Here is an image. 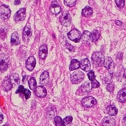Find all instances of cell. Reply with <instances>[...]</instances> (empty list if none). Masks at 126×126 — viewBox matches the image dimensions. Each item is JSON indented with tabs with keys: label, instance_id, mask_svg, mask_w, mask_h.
I'll return each instance as SVG.
<instances>
[{
	"label": "cell",
	"instance_id": "83f0119b",
	"mask_svg": "<svg viewBox=\"0 0 126 126\" xmlns=\"http://www.w3.org/2000/svg\"><path fill=\"white\" fill-rule=\"evenodd\" d=\"M13 85H18L20 84V80L17 74H13L10 77Z\"/></svg>",
	"mask_w": 126,
	"mask_h": 126
},
{
	"label": "cell",
	"instance_id": "74e56055",
	"mask_svg": "<svg viewBox=\"0 0 126 126\" xmlns=\"http://www.w3.org/2000/svg\"><path fill=\"white\" fill-rule=\"evenodd\" d=\"M0 36L2 38L4 39L6 36V31L4 29L0 30Z\"/></svg>",
	"mask_w": 126,
	"mask_h": 126
},
{
	"label": "cell",
	"instance_id": "30bf717a",
	"mask_svg": "<svg viewBox=\"0 0 126 126\" xmlns=\"http://www.w3.org/2000/svg\"><path fill=\"white\" fill-rule=\"evenodd\" d=\"M103 65L109 71L110 74H111L114 69V63L112 59L110 57H107L104 60Z\"/></svg>",
	"mask_w": 126,
	"mask_h": 126
},
{
	"label": "cell",
	"instance_id": "4316f807",
	"mask_svg": "<svg viewBox=\"0 0 126 126\" xmlns=\"http://www.w3.org/2000/svg\"><path fill=\"white\" fill-rule=\"evenodd\" d=\"M28 85L30 89L31 90H35V89L36 88V85H37V83L35 78L31 77L29 79L28 81Z\"/></svg>",
	"mask_w": 126,
	"mask_h": 126
},
{
	"label": "cell",
	"instance_id": "f546056e",
	"mask_svg": "<svg viewBox=\"0 0 126 126\" xmlns=\"http://www.w3.org/2000/svg\"><path fill=\"white\" fill-rule=\"evenodd\" d=\"M56 110H54V109H49V110H48L47 112V117L50 119H52L56 115Z\"/></svg>",
	"mask_w": 126,
	"mask_h": 126
},
{
	"label": "cell",
	"instance_id": "9a60e30c",
	"mask_svg": "<svg viewBox=\"0 0 126 126\" xmlns=\"http://www.w3.org/2000/svg\"><path fill=\"white\" fill-rule=\"evenodd\" d=\"M50 10L52 14L55 15H57L61 12V8L57 1H54L52 2L50 7Z\"/></svg>",
	"mask_w": 126,
	"mask_h": 126
},
{
	"label": "cell",
	"instance_id": "7c38bea8",
	"mask_svg": "<svg viewBox=\"0 0 126 126\" xmlns=\"http://www.w3.org/2000/svg\"><path fill=\"white\" fill-rule=\"evenodd\" d=\"M36 65V60L34 57L31 56L28 58L26 62V68L29 71H32Z\"/></svg>",
	"mask_w": 126,
	"mask_h": 126
},
{
	"label": "cell",
	"instance_id": "484cf974",
	"mask_svg": "<svg viewBox=\"0 0 126 126\" xmlns=\"http://www.w3.org/2000/svg\"><path fill=\"white\" fill-rule=\"evenodd\" d=\"M99 33L97 30H94L90 35V40L93 42H96L99 38Z\"/></svg>",
	"mask_w": 126,
	"mask_h": 126
},
{
	"label": "cell",
	"instance_id": "8d00e7d4",
	"mask_svg": "<svg viewBox=\"0 0 126 126\" xmlns=\"http://www.w3.org/2000/svg\"><path fill=\"white\" fill-rule=\"evenodd\" d=\"M114 85L113 84L110 83H109V84L107 85V89L108 91L111 92L114 90Z\"/></svg>",
	"mask_w": 126,
	"mask_h": 126
},
{
	"label": "cell",
	"instance_id": "5b68a950",
	"mask_svg": "<svg viewBox=\"0 0 126 126\" xmlns=\"http://www.w3.org/2000/svg\"><path fill=\"white\" fill-rule=\"evenodd\" d=\"M68 36L71 40L75 43H78L81 38L82 34L78 29H73L68 33Z\"/></svg>",
	"mask_w": 126,
	"mask_h": 126
},
{
	"label": "cell",
	"instance_id": "9c48e42d",
	"mask_svg": "<svg viewBox=\"0 0 126 126\" xmlns=\"http://www.w3.org/2000/svg\"><path fill=\"white\" fill-rule=\"evenodd\" d=\"M32 29L31 28L30 25L29 24H27L25 26L23 32V36L22 39L24 42L25 43H27L29 41V38L32 35Z\"/></svg>",
	"mask_w": 126,
	"mask_h": 126
},
{
	"label": "cell",
	"instance_id": "ba28073f",
	"mask_svg": "<svg viewBox=\"0 0 126 126\" xmlns=\"http://www.w3.org/2000/svg\"><path fill=\"white\" fill-rule=\"evenodd\" d=\"M11 16V10L9 7L5 5L0 6V18L3 20H6Z\"/></svg>",
	"mask_w": 126,
	"mask_h": 126
},
{
	"label": "cell",
	"instance_id": "d6986e66",
	"mask_svg": "<svg viewBox=\"0 0 126 126\" xmlns=\"http://www.w3.org/2000/svg\"><path fill=\"white\" fill-rule=\"evenodd\" d=\"M102 124L103 126H113L116 125L115 120L110 117H104L102 121Z\"/></svg>",
	"mask_w": 126,
	"mask_h": 126
},
{
	"label": "cell",
	"instance_id": "e575fe53",
	"mask_svg": "<svg viewBox=\"0 0 126 126\" xmlns=\"http://www.w3.org/2000/svg\"><path fill=\"white\" fill-rule=\"evenodd\" d=\"M88 77L89 79L91 81L95 80V75L94 74V73L93 71H90V72L88 73Z\"/></svg>",
	"mask_w": 126,
	"mask_h": 126
},
{
	"label": "cell",
	"instance_id": "8992f818",
	"mask_svg": "<svg viewBox=\"0 0 126 126\" xmlns=\"http://www.w3.org/2000/svg\"><path fill=\"white\" fill-rule=\"evenodd\" d=\"M60 21L62 25L66 27L69 26L72 22V18L69 12L66 11L63 12L60 17Z\"/></svg>",
	"mask_w": 126,
	"mask_h": 126
},
{
	"label": "cell",
	"instance_id": "60d3db41",
	"mask_svg": "<svg viewBox=\"0 0 126 126\" xmlns=\"http://www.w3.org/2000/svg\"><path fill=\"white\" fill-rule=\"evenodd\" d=\"M20 3H21V0H15V1H14V5H20Z\"/></svg>",
	"mask_w": 126,
	"mask_h": 126
},
{
	"label": "cell",
	"instance_id": "6da1fadb",
	"mask_svg": "<svg viewBox=\"0 0 126 126\" xmlns=\"http://www.w3.org/2000/svg\"><path fill=\"white\" fill-rule=\"evenodd\" d=\"M104 56L100 52H95L91 56L92 65L94 67L102 66L104 62Z\"/></svg>",
	"mask_w": 126,
	"mask_h": 126
},
{
	"label": "cell",
	"instance_id": "2e32d148",
	"mask_svg": "<svg viewBox=\"0 0 126 126\" xmlns=\"http://www.w3.org/2000/svg\"><path fill=\"white\" fill-rule=\"evenodd\" d=\"M48 53V50L47 45H43L39 48L38 51V55L39 58L42 60H45L47 55Z\"/></svg>",
	"mask_w": 126,
	"mask_h": 126
},
{
	"label": "cell",
	"instance_id": "5bb4252c",
	"mask_svg": "<svg viewBox=\"0 0 126 126\" xmlns=\"http://www.w3.org/2000/svg\"><path fill=\"white\" fill-rule=\"evenodd\" d=\"M13 85V84L10 77H6L4 79L2 86L4 90L8 92L12 88Z\"/></svg>",
	"mask_w": 126,
	"mask_h": 126
},
{
	"label": "cell",
	"instance_id": "8fae6325",
	"mask_svg": "<svg viewBox=\"0 0 126 126\" xmlns=\"http://www.w3.org/2000/svg\"><path fill=\"white\" fill-rule=\"evenodd\" d=\"M26 17V9L21 8L19 9L15 13L14 16V19L16 21H23Z\"/></svg>",
	"mask_w": 126,
	"mask_h": 126
},
{
	"label": "cell",
	"instance_id": "7a4b0ae2",
	"mask_svg": "<svg viewBox=\"0 0 126 126\" xmlns=\"http://www.w3.org/2000/svg\"><path fill=\"white\" fill-rule=\"evenodd\" d=\"M70 78L73 84H77L83 80L84 78V74L81 71H76L71 75Z\"/></svg>",
	"mask_w": 126,
	"mask_h": 126
},
{
	"label": "cell",
	"instance_id": "52a82bcc",
	"mask_svg": "<svg viewBox=\"0 0 126 126\" xmlns=\"http://www.w3.org/2000/svg\"><path fill=\"white\" fill-rule=\"evenodd\" d=\"M97 101L95 98L92 96L85 97L82 100L81 103L83 107L89 108L92 107L97 104Z\"/></svg>",
	"mask_w": 126,
	"mask_h": 126
},
{
	"label": "cell",
	"instance_id": "603a6c76",
	"mask_svg": "<svg viewBox=\"0 0 126 126\" xmlns=\"http://www.w3.org/2000/svg\"><path fill=\"white\" fill-rule=\"evenodd\" d=\"M80 67V63L76 59H73L71 61V64L69 66V70L73 71L77 69Z\"/></svg>",
	"mask_w": 126,
	"mask_h": 126
},
{
	"label": "cell",
	"instance_id": "7bdbcfd3",
	"mask_svg": "<svg viewBox=\"0 0 126 126\" xmlns=\"http://www.w3.org/2000/svg\"><path fill=\"white\" fill-rule=\"evenodd\" d=\"M122 125L123 126H126V117L124 118L122 120Z\"/></svg>",
	"mask_w": 126,
	"mask_h": 126
},
{
	"label": "cell",
	"instance_id": "e0dca14e",
	"mask_svg": "<svg viewBox=\"0 0 126 126\" xmlns=\"http://www.w3.org/2000/svg\"><path fill=\"white\" fill-rule=\"evenodd\" d=\"M80 67L82 70L86 72L90 71L91 69L90 63L89 60L87 58L83 59L80 61Z\"/></svg>",
	"mask_w": 126,
	"mask_h": 126
},
{
	"label": "cell",
	"instance_id": "b9f144b4",
	"mask_svg": "<svg viewBox=\"0 0 126 126\" xmlns=\"http://www.w3.org/2000/svg\"><path fill=\"white\" fill-rule=\"evenodd\" d=\"M4 119V117H3V115L2 114V113L0 112V123H2Z\"/></svg>",
	"mask_w": 126,
	"mask_h": 126
},
{
	"label": "cell",
	"instance_id": "d6a6232c",
	"mask_svg": "<svg viewBox=\"0 0 126 126\" xmlns=\"http://www.w3.org/2000/svg\"><path fill=\"white\" fill-rule=\"evenodd\" d=\"M117 6L119 8H123L125 6V0H115Z\"/></svg>",
	"mask_w": 126,
	"mask_h": 126
},
{
	"label": "cell",
	"instance_id": "3957f363",
	"mask_svg": "<svg viewBox=\"0 0 126 126\" xmlns=\"http://www.w3.org/2000/svg\"><path fill=\"white\" fill-rule=\"evenodd\" d=\"M10 64L9 57L4 54L0 55V71L3 73L7 70Z\"/></svg>",
	"mask_w": 126,
	"mask_h": 126
},
{
	"label": "cell",
	"instance_id": "d590c367",
	"mask_svg": "<svg viewBox=\"0 0 126 126\" xmlns=\"http://www.w3.org/2000/svg\"><path fill=\"white\" fill-rule=\"evenodd\" d=\"M91 86L92 88H96L99 87L100 84L99 82L96 80H94L92 81L91 82Z\"/></svg>",
	"mask_w": 126,
	"mask_h": 126
},
{
	"label": "cell",
	"instance_id": "ee69618b",
	"mask_svg": "<svg viewBox=\"0 0 126 126\" xmlns=\"http://www.w3.org/2000/svg\"><path fill=\"white\" fill-rule=\"evenodd\" d=\"M124 77L126 78V68H125L124 70Z\"/></svg>",
	"mask_w": 126,
	"mask_h": 126
},
{
	"label": "cell",
	"instance_id": "cb8c5ba5",
	"mask_svg": "<svg viewBox=\"0 0 126 126\" xmlns=\"http://www.w3.org/2000/svg\"><path fill=\"white\" fill-rule=\"evenodd\" d=\"M82 14L85 17H89L93 14V10L91 7L86 6L82 9Z\"/></svg>",
	"mask_w": 126,
	"mask_h": 126
},
{
	"label": "cell",
	"instance_id": "7402d4cb",
	"mask_svg": "<svg viewBox=\"0 0 126 126\" xmlns=\"http://www.w3.org/2000/svg\"><path fill=\"white\" fill-rule=\"evenodd\" d=\"M20 43V40L17 32H14L12 33L11 38V44L12 46H17Z\"/></svg>",
	"mask_w": 126,
	"mask_h": 126
},
{
	"label": "cell",
	"instance_id": "4dcf8cb0",
	"mask_svg": "<svg viewBox=\"0 0 126 126\" xmlns=\"http://www.w3.org/2000/svg\"><path fill=\"white\" fill-rule=\"evenodd\" d=\"M76 1L77 0H64V4L68 7H72L75 6Z\"/></svg>",
	"mask_w": 126,
	"mask_h": 126
},
{
	"label": "cell",
	"instance_id": "ffe728a7",
	"mask_svg": "<svg viewBox=\"0 0 126 126\" xmlns=\"http://www.w3.org/2000/svg\"><path fill=\"white\" fill-rule=\"evenodd\" d=\"M117 99L121 103L126 101V88H123L118 93Z\"/></svg>",
	"mask_w": 126,
	"mask_h": 126
},
{
	"label": "cell",
	"instance_id": "f1b7e54d",
	"mask_svg": "<svg viewBox=\"0 0 126 126\" xmlns=\"http://www.w3.org/2000/svg\"><path fill=\"white\" fill-rule=\"evenodd\" d=\"M54 122L55 125L57 126H65V124L63 121V120L61 119V117L57 116L54 119Z\"/></svg>",
	"mask_w": 126,
	"mask_h": 126
},
{
	"label": "cell",
	"instance_id": "1f68e13d",
	"mask_svg": "<svg viewBox=\"0 0 126 126\" xmlns=\"http://www.w3.org/2000/svg\"><path fill=\"white\" fill-rule=\"evenodd\" d=\"M90 34L91 33L89 32V31H85L84 32L83 35H82L81 38L83 40H85V41H88L89 39L90 40Z\"/></svg>",
	"mask_w": 126,
	"mask_h": 126
},
{
	"label": "cell",
	"instance_id": "277c9868",
	"mask_svg": "<svg viewBox=\"0 0 126 126\" xmlns=\"http://www.w3.org/2000/svg\"><path fill=\"white\" fill-rule=\"evenodd\" d=\"M91 83L89 81L84 83L77 91V95L82 96L88 93L92 89Z\"/></svg>",
	"mask_w": 126,
	"mask_h": 126
},
{
	"label": "cell",
	"instance_id": "ab89813d",
	"mask_svg": "<svg viewBox=\"0 0 126 126\" xmlns=\"http://www.w3.org/2000/svg\"><path fill=\"white\" fill-rule=\"evenodd\" d=\"M115 23L118 26H121L122 24V22L121 21H119V20H116L115 21Z\"/></svg>",
	"mask_w": 126,
	"mask_h": 126
},
{
	"label": "cell",
	"instance_id": "4fadbf2b",
	"mask_svg": "<svg viewBox=\"0 0 126 126\" xmlns=\"http://www.w3.org/2000/svg\"><path fill=\"white\" fill-rule=\"evenodd\" d=\"M34 93L37 97L43 98L46 96L47 94V91L44 86H39L35 89Z\"/></svg>",
	"mask_w": 126,
	"mask_h": 126
},
{
	"label": "cell",
	"instance_id": "836d02e7",
	"mask_svg": "<svg viewBox=\"0 0 126 126\" xmlns=\"http://www.w3.org/2000/svg\"><path fill=\"white\" fill-rule=\"evenodd\" d=\"M73 121V117L72 116H67L66 118H65L63 120L64 124L66 125H68L69 124H71L72 122Z\"/></svg>",
	"mask_w": 126,
	"mask_h": 126
},
{
	"label": "cell",
	"instance_id": "f35d334b",
	"mask_svg": "<svg viewBox=\"0 0 126 126\" xmlns=\"http://www.w3.org/2000/svg\"><path fill=\"white\" fill-rule=\"evenodd\" d=\"M66 47L70 51H75V48L73 47L71 45L69 44V43H67Z\"/></svg>",
	"mask_w": 126,
	"mask_h": 126
},
{
	"label": "cell",
	"instance_id": "44dd1931",
	"mask_svg": "<svg viewBox=\"0 0 126 126\" xmlns=\"http://www.w3.org/2000/svg\"><path fill=\"white\" fill-rule=\"evenodd\" d=\"M23 93L26 99L30 98L31 96V92L27 89H25L22 85L19 86L18 89L16 91V93Z\"/></svg>",
	"mask_w": 126,
	"mask_h": 126
},
{
	"label": "cell",
	"instance_id": "ac0fdd59",
	"mask_svg": "<svg viewBox=\"0 0 126 126\" xmlns=\"http://www.w3.org/2000/svg\"><path fill=\"white\" fill-rule=\"evenodd\" d=\"M49 81V75L47 71H44L40 77V83L43 85H46Z\"/></svg>",
	"mask_w": 126,
	"mask_h": 126
},
{
	"label": "cell",
	"instance_id": "d4e9b609",
	"mask_svg": "<svg viewBox=\"0 0 126 126\" xmlns=\"http://www.w3.org/2000/svg\"><path fill=\"white\" fill-rule=\"evenodd\" d=\"M107 110L108 114L111 115V116L115 115L118 113V109L114 105H110V106L108 107Z\"/></svg>",
	"mask_w": 126,
	"mask_h": 126
}]
</instances>
